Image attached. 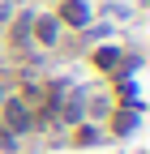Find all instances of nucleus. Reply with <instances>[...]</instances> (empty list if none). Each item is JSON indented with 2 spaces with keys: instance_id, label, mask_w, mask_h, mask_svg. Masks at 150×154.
<instances>
[{
  "instance_id": "nucleus-1",
  "label": "nucleus",
  "mask_w": 150,
  "mask_h": 154,
  "mask_svg": "<svg viewBox=\"0 0 150 154\" xmlns=\"http://www.w3.org/2000/svg\"><path fill=\"white\" fill-rule=\"evenodd\" d=\"M0 124H5L13 137H17V133H26V128H30V111H26V103H22V99H9V103H5V120H0Z\"/></svg>"
},
{
  "instance_id": "nucleus-2",
  "label": "nucleus",
  "mask_w": 150,
  "mask_h": 154,
  "mask_svg": "<svg viewBox=\"0 0 150 154\" xmlns=\"http://www.w3.org/2000/svg\"><path fill=\"white\" fill-rule=\"evenodd\" d=\"M30 34L39 38L43 47H52V43H56V34H60V22H56L52 13H47V17H34V22H30Z\"/></svg>"
},
{
  "instance_id": "nucleus-3",
  "label": "nucleus",
  "mask_w": 150,
  "mask_h": 154,
  "mask_svg": "<svg viewBox=\"0 0 150 154\" xmlns=\"http://www.w3.org/2000/svg\"><path fill=\"white\" fill-rule=\"evenodd\" d=\"M60 22H69V26H86V22H90V5H86V0H64Z\"/></svg>"
},
{
  "instance_id": "nucleus-4",
  "label": "nucleus",
  "mask_w": 150,
  "mask_h": 154,
  "mask_svg": "<svg viewBox=\"0 0 150 154\" xmlns=\"http://www.w3.org/2000/svg\"><path fill=\"white\" fill-rule=\"evenodd\" d=\"M13 146H17V137H13L5 124H0V150H13Z\"/></svg>"
},
{
  "instance_id": "nucleus-5",
  "label": "nucleus",
  "mask_w": 150,
  "mask_h": 154,
  "mask_svg": "<svg viewBox=\"0 0 150 154\" xmlns=\"http://www.w3.org/2000/svg\"><path fill=\"white\" fill-rule=\"evenodd\" d=\"M0 103H5V86H0Z\"/></svg>"
}]
</instances>
